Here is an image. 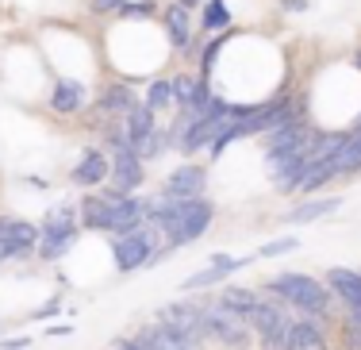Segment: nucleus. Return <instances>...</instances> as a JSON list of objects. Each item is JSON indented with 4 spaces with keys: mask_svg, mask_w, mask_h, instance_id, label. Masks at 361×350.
Returning <instances> with one entry per match:
<instances>
[{
    "mask_svg": "<svg viewBox=\"0 0 361 350\" xmlns=\"http://www.w3.org/2000/svg\"><path fill=\"white\" fill-rule=\"evenodd\" d=\"M73 243V224H70V212H50L47 227H42V258H58L66 246Z\"/></svg>",
    "mask_w": 361,
    "mask_h": 350,
    "instance_id": "obj_9",
    "label": "nucleus"
},
{
    "mask_svg": "<svg viewBox=\"0 0 361 350\" xmlns=\"http://www.w3.org/2000/svg\"><path fill=\"white\" fill-rule=\"evenodd\" d=\"M357 66H361V54H357Z\"/></svg>",
    "mask_w": 361,
    "mask_h": 350,
    "instance_id": "obj_32",
    "label": "nucleus"
},
{
    "mask_svg": "<svg viewBox=\"0 0 361 350\" xmlns=\"http://www.w3.org/2000/svg\"><path fill=\"white\" fill-rule=\"evenodd\" d=\"M4 227H8V246H12V258H23V254L35 251L39 231L27 224V219H4Z\"/></svg>",
    "mask_w": 361,
    "mask_h": 350,
    "instance_id": "obj_15",
    "label": "nucleus"
},
{
    "mask_svg": "<svg viewBox=\"0 0 361 350\" xmlns=\"http://www.w3.org/2000/svg\"><path fill=\"white\" fill-rule=\"evenodd\" d=\"M8 258H12V246H8V227L0 219V262H8Z\"/></svg>",
    "mask_w": 361,
    "mask_h": 350,
    "instance_id": "obj_27",
    "label": "nucleus"
},
{
    "mask_svg": "<svg viewBox=\"0 0 361 350\" xmlns=\"http://www.w3.org/2000/svg\"><path fill=\"white\" fill-rule=\"evenodd\" d=\"M331 212H338V196H323V200H304L300 208H292L288 216H285V224H312V219L331 216Z\"/></svg>",
    "mask_w": 361,
    "mask_h": 350,
    "instance_id": "obj_16",
    "label": "nucleus"
},
{
    "mask_svg": "<svg viewBox=\"0 0 361 350\" xmlns=\"http://www.w3.org/2000/svg\"><path fill=\"white\" fill-rule=\"evenodd\" d=\"M204 181H208V174H204L200 166H180L169 174L166 196H173V200H192V196L204 193Z\"/></svg>",
    "mask_w": 361,
    "mask_h": 350,
    "instance_id": "obj_10",
    "label": "nucleus"
},
{
    "mask_svg": "<svg viewBox=\"0 0 361 350\" xmlns=\"http://www.w3.org/2000/svg\"><path fill=\"white\" fill-rule=\"evenodd\" d=\"M231 23V12L223 8V0H208V8H204V28L208 31H219Z\"/></svg>",
    "mask_w": 361,
    "mask_h": 350,
    "instance_id": "obj_22",
    "label": "nucleus"
},
{
    "mask_svg": "<svg viewBox=\"0 0 361 350\" xmlns=\"http://www.w3.org/2000/svg\"><path fill=\"white\" fill-rule=\"evenodd\" d=\"M119 350H146L142 343H139V339H135V343H131V339H119V343H116Z\"/></svg>",
    "mask_w": 361,
    "mask_h": 350,
    "instance_id": "obj_29",
    "label": "nucleus"
},
{
    "mask_svg": "<svg viewBox=\"0 0 361 350\" xmlns=\"http://www.w3.org/2000/svg\"><path fill=\"white\" fill-rule=\"evenodd\" d=\"M204 312V335H216L219 343L227 346H246L250 343V327L238 312H231L227 304H212V308H200Z\"/></svg>",
    "mask_w": 361,
    "mask_h": 350,
    "instance_id": "obj_3",
    "label": "nucleus"
},
{
    "mask_svg": "<svg viewBox=\"0 0 361 350\" xmlns=\"http://www.w3.org/2000/svg\"><path fill=\"white\" fill-rule=\"evenodd\" d=\"M169 100H173V85L154 81V85H150V97H146V108H150V112H158V108H166Z\"/></svg>",
    "mask_w": 361,
    "mask_h": 350,
    "instance_id": "obj_23",
    "label": "nucleus"
},
{
    "mask_svg": "<svg viewBox=\"0 0 361 350\" xmlns=\"http://www.w3.org/2000/svg\"><path fill=\"white\" fill-rule=\"evenodd\" d=\"M269 289L281 296V301H288L292 308H300L307 315H323L326 312V289L315 277H307V273H281V277L269 281Z\"/></svg>",
    "mask_w": 361,
    "mask_h": 350,
    "instance_id": "obj_2",
    "label": "nucleus"
},
{
    "mask_svg": "<svg viewBox=\"0 0 361 350\" xmlns=\"http://www.w3.org/2000/svg\"><path fill=\"white\" fill-rule=\"evenodd\" d=\"M150 216V204L139 200V196H116L111 200V219H108V231L127 235V231H139Z\"/></svg>",
    "mask_w": 361,
    "mask_h": 350,
    "instance_id": "obj_7",
    "label": "nucleus"
},
{
    "mask_svg": "<svg viewBox=\"0 0 361 350\" xmlns=\"http://www.w3.org/2000/svg\"><path fill=\"white\" fill-rule=\"evenodd\" d=\"M219 304H227L231 312H238L246 323H250V315H254L257 304H262V296H257L254 289H227V293L219 296Z\"/></svg>",
    "mask_w": 361,
    "mask_h": 350,
    "instance_id": "obj_20",
    "label": "nucleus"
},
{
    "mask_svg": "<svg viewBox=\"0 0 361 350\" xmlns=\"http://www.w3.org/2000/svg\"><path fill=\"white\" fill-rule=\"evenodd\" d=\"M139 343H142L146 350H200V343H196V339H188V335H177V331L161 327V323H154V327H146L142 335H139Z\"/></svg>",
    "mask_w": 361,
    "mask_h": 350,
    "instance_id": "obj_12",
    "label": "nucleus"
},
{
    "mask_svg": "<svg viewBox=\"0 0 361 350\" xmlns=\"http://www.w3.org/2000/svg\"><path fill=\"white\" fill-rule=\"evenodd\" d=\"M296 239H273V243H265L262 251H257V258H277V254H288V251H296Z\"/></svg>",
    "mask_w": 361,
    "mask_h": 350,
    "instance_id": "obj_25",
    "label": "nucleus"
},
{
    "mask_svg": "<svg viewBox=\"0 0 361 350\" xmlns=\"http://www.w3.org/2000/svg\"><path fill=\"white\" fill-rule=\"evenodd\" d=\"M331 177H338V174H334V158H326V162H307V169L300 174V181L292 185V193H312V189H319V185H326Z\"/></svg>",
    "mask_w": 361,
    "mask_h": 350,
    "instance_id": "obj_17",
    "label": "nucleus"
},
{
    "mask_svg": "<svg viewBox=\"0 0 361 350\" xmlns=\"http://www.w3.org/2000/svg\"><path fill=\"white\" fill-rule=\"evenodd\" d=\"M150 254H154V235L142 231V227L116 239V266L123 270V273L146 266V262H150Z\"/></svg>",
    "mask_w": 361,
    "mask_h": 350,
    "instance_id": "obj_6",
    "label": "nucleus"
},
{
    "mask_svg": "<svg viewBox=\"0 0 361 350\" xmlns=\"http://www.w3.org/2000/svg\"><path fill=\"white\" fill-rule=\"evenodd\" d=\"M116 162H111V185H116V196H131V189H139L142 185V162L139 155H135V147L127 143V135L123 139H116Z\"/></svg>",
    "mask_w": 361,
    "mask_h": 350,
    "instance_id": "obj_5",
    "label": "nucleus"
},
{
    "mask_svg": "<svg viewBox=\"0 0 361 350\" xmlns=\"http://www.w3.org/2000/svg\"><path fill=\"white\" fill-rule=\"evenodd\" d=\"M111 200H116V193L108 196H85L81 204V216L89 227H100V231H108V219H111Z\"/></svg>",
    "mask_w": 361,
    "mask_h": 350,
    "instance_id": "obj_18",
    "label": "nucleus"
},
{
    "mask_svg": "<svg viewBox=\"0 0 361 350\" xmlns=\"http://www.w3.org/2000/svg\"><path fill=\"white\" fill-rule=\"evenodd\" d=\"M285 8H292V12H300V8H307V0H285Z\"/></svg>",
    "mask_w": 361,
    "mask_h": 350,
    "instance_id": "obj_30",
    "label": "nucleus"
},
{
    "mask_svg": "<svg viewBox=\"0 0 361 350\" xmlns=\"http://www.w3.org/2000/svg\"><path fill=\"white\" fill-rule=\"evenodd\" d=\"M288 350H331V346H326V335L312 320H300L288 327Z\"/></svg>",
    "mask_w": 361,
    "mask_h": 350,
    "instance_id": "obj_13",
    "label": "nucleus"
},
{
    "mask_svg": "<svg viewBox=\"0 0 361 350\" xmlns=\"http://www.w3.org/2000/svg\"><path fill=\"white\" fill-rule=\"evenodd\" d=\"M104 108L108 112H131V92L123 89V85H119V89H108V97H104Z\"/></svg>",
    "mask_w": 361,
    "mask_h": 350,
    "instance_id": "obj_24",
    "label": "nucleus"
},
{
    "mask_svg": "<svg viewBox=\"0 0 361 350\" xmlns=\"http://www.w3.org/2000/svg\"><path fill=\"white\" fill-rule=\"evenodd\" d=\"M150 219L169 235V243H192L208 231L212 224V204L204 196H192V200H173V196H161V200H150Z\"/></svg>",
    "mask_w": 361,
    "mask_h": 350,
    "instance_id": "obj_1",
    "label": "nucleus"
},
{
    "mask_svg": "<svg viewBox=\"0 0 361 350\" xmlns=\"http://www.w3.org/2000/svg\"><path fill=\"white\" fill-rule=\"evenodd\" d=\"M177 4H185V8H188V4H196V0H177Z\"/></svg>",
    "mask_w": 361,
    "mask_h": 350,
    "instance_id": "obj_31",
    "label": "nucleus"
},
{
    "mask_svg": "<svg viewBox=\"0 0 361 350\" xmlns=\"http://www.w3.org/2000/svg\"><path fill=\"white\" fill-rule=\"evenodd\" d=\"M108 177V158L100 155V150H89V155H81V162L73 166V181L77 185H100Z\"/></svg>",
    "mask_w": 361,
    "mask_h": 350,
    "instance_id": "obj_14",
    "label": "nucleus"
},
{
    "mask_svg": "<svg viewBox=\"0 0 361 350\" xmlns=\"http://www.w3.org/2000/svg\"><path fill=\"white\" fill-rule=\"evenodd\" d=\"M166 28H169V42L173 47H188V8L185 4H173L166 12Z\"/></svg>",
    "mask_w": 361,
    "mask_h": 350,
    "instance_id": "obj_21",
    "label": "nucleus"
},
{
    "mask_svg": "<svg viewBox=\"0 0 361 350\" xmlns=\"http://www.w3.org/2000/svg\"><path fill=\"white\" fill-rule=\"evenodd\" d=\"M250 323L257 327V335H262V346L265 350H288V327L292 323L285 320V312L277 308V304L262 301L250 315Z\"/></svg>",
    "mask_w": 361,
    "mask_h": 350,
    "instance_id": "obj_4",
    "label": "nucleus"
},
{
    "mask_svg": "<svg viewBox=\"0 0 361 350\" xmlns=\"http://www.w3.org/2000/svg\"><path fill=\"white\" fill-rule=\"evenodd\" d=\"M346 335H350V350H361V323H354V320H350Z\"/></svg>",
    "mask_w": 361,
    "mask_h": 350,
    "instance_id": "obj_28",
    "label": "nucleus"
},
{
    "mask_svg": "<svg viewBox=\"0 0 361 350\" xmlns=\"http://www.w3.org/2000/svg\"><path fill=\"white\" fill-rule=\"evenodd\" d=\"M92 8H97V12H119V16L131 12V4H127V0H97Z\"/></svg>",
    "mask_w": 361,
    "mask_h": 350,
    "instance_id": "obj_26",
    "label": "nucleus"
},
{
    "mask_svg": "<svg viewBox=\"0 0 361 350\" xmlns=\"http://www.w3.org/2000/svg\"><path fill=\"white\" fill-rule=\"evenodd\" d=\"M326 281H331V289L346 301L350 320L361 323V273H354V270H331V273H326Z\"/></svg>",
    "mask_w": 361,
    "mask_h": 350,
    "instance_id": "obj_11",
    "label": "nucleus"
},
{
    "mask_svg": "<svg viewBox=\"0 0 361 350\" xmlns=\"http://www.w3.org/2000/svg\"><path fill=\"white\" fill-rule=\"evenodd\" d=\"M81 100H85V89L77 81H58L54 92H50V108L54 112H77Z\"/></svg>",
    "mask_w": 361,
    "mask_h": 350,
    "instance_id": "obj_19",
    "label": "nucleus"
},
{
    "mask_svg": "<svg viewBox=\"0 0 361 350\" xmlns=\"http://www.w3.org/2000/svg\"><path fill=\"white\" fill-rule=\"evenodd\" d=\"M161 327L177 331V335H188V339H204V312L200 308H188V304H166L158 315Z\"/></svg>",
    "mask_w": 361,
    "mask_h": 350,
    "instance_id": "obj_8",
    "label": "nucleus"
}]
</instances>
